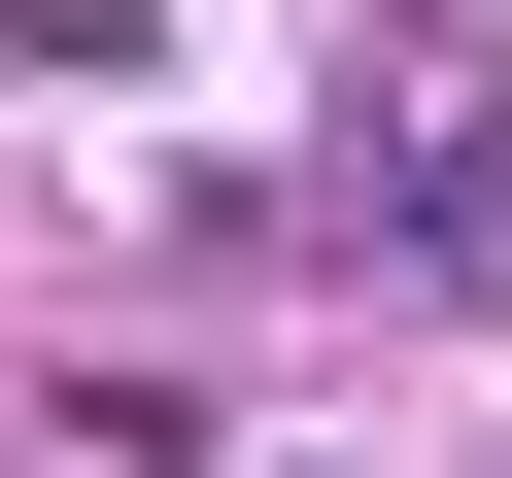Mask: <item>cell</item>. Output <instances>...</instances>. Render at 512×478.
<instances>
[{
	"label": "cell",
	"instance_id": "6da1fadb",
	"mask_svg": "<svg viewBox=\"0 0 512 478\" xmlns=\"http://www.w3.org/2000/svg\"><path fill=\"white\" fill-rule=\"evenodd\" d=\"M342 239H376L410 308H512V137H478V103H410V137L342 171Z\"/></svg>",
	"mask_w": 512,
	"mask_h": 478
}]
</instances>
